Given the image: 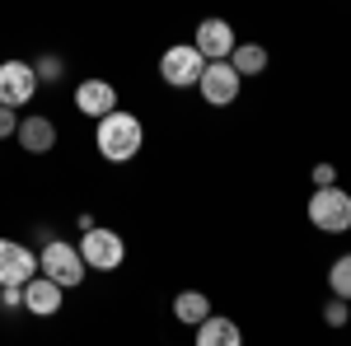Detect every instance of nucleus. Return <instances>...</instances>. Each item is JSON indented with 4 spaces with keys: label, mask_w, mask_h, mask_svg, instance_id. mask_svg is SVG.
I'll return each instance as SVG.
<instances>
[{
    "label": "nucleus",
    "mask_w": 351,
    "mask_h": 346,
    "mask_svg": "<svg viewBox=\"0 0 351 346\" xmlns=\"http://www.w3.org/2000/svg\"><path fill=\"white\" fill-rule=\"evenodd\" d=\"M141 145H145V127H141V117H136V112L112 108V112L99 117V127H94V150H99L108 164L136 160V155H141Z\"/></svg>",
    "instance_id": "1"
},
{
    "label": "nucleus",
    "mask_w": 351,
    "mask_h": 346,
    "mask_svg": "<svg viewBox=\"0 0 351 346\" xmlns=\"http://www.w3.org/2000/svg\"><path fill=\"white\" fill-rule=\"evenodd\" d=\"M304 215L319 234H347L351 230V192L337 183L314 187V197L304 201Z\"/></svg>",
    "instance_id": "2"
},
{
    "label": "nucleus",
    "mask_w": 351,
    "mask_h": 346,
    "mask_svg": "<svg viewBox=\"0 0 351 346\" xmlns=\"http://www.w3.org/2000/svg\"><path fill=\"white\" fill-rule=\"evenodd\" d=\"M38 271H43V276H52L61 291H75L89 267H84L80 248H75L71 239H47V243H43V253H38Z\"/></svg>",
    "instance_id": "3"
},
{
    "label": "nucleus",
    "mask_w": 351,
    "mask_h": 346,
    "mask_svg": "<svg viewBox=\"0 0 351 346\" xmlns=\"http://www.w3.org/2000/svg\"><path fill=\"white\" fill-rule=\"evenodd\" d=\"M75 248H80V258H84L89 271H117V267L127 262V239H122L117 230H99V225H94V230L80 234Z\"/></svg>",
    "instance_id": "4"
},
{
    "label": "nucleus",
    "mask_w": 351,
    "mask_h": 346,
    "mask_svg": "<svg viewBox=\"0 0 351 346\" xmlns=\"http://www.w3.org/2000/svg\"><path fill=\"white\" fill-rule=\"evenodd\" d=\"M206 56L197 52V42H173L169 52H160V80L169 89H197Z\"/></svg>",
    "instance_id": "5"
},
{
    "label": "nucleus",
    "mask_w": 351,
    "mask_h": 346,
    "mask_svg": "<svg viewBox=\"0 0 351 346\" xmlns=\"http://www.w3.org/2000/svg\"><path fill=\"white\" fill-rule=\"evenodd\" d=\"M197 89H202V99H206L211 108H230L234 99H239V89H243V75L230 66V56H225V61H206Z\"/></svg>",
    "instance_id": "6"
},
{
    "label": "nucleus",
    "mask_w": 351,
    "mask_h": 346,
    "mask_svg": "<svg viewBox=\"0 0 351 346\" xmlns=\"http://www.w3.org/2000/svg\"><path fill=\"white\" fill-rule=\"evenodd\" d=\"M38 71H33V61H0V103L10 108H24L38 99Z\"/></svg>",
    "instance_id": "7"
},
{
    "label": "nucleus",
    "mask_w": 351,
    "mask_h": 346,
    "mask_svg": "<svg viewBox=\"0 0 351 346\" xmlns=\"http://www.w3.org/2000/svg\"><path fill=\"white\" fill-rule=\"evenodd\" d=\"M38 276V253L19 239H0V286H24Z\"/></svg>",
    "instance_id": "8"
},
{
    "label": "nucleus",
    "mask_w": 351,
    "mask_h": 346,
    "mask_svg": "<svg viewBox=\"0 0 351 346\" xmlns=\"http://www.w3.org/2000/svg\"><path fill=\"white\" fill-rule=\"evenodd\" d=\"M192 42H197V52L206 56V61H225V56L234 52V42H239V38H234V24H230V19L211 14V19H202V24H197V38H192Z\"/></svg>",
    "instance_id": "9"
},
{
    "label": "nucleus",
    "mask_w": 351,
    "mask_h": 346,
    "mask_svg": "<svg viewBox=\"0 0 351 346\" xmlns=\"http://www.w3.org/2000/svg\"><path fill=\"white\" fill-rule=\"evenodd\" d=\"M61 299H66V291L56 286L52 276H28L24 281V314H33V319H56L61 314Z\"/></svg>",
    "instance_id": "10"
},
{
    "label": "nucleus",
    "mask_w": 351,
    "mask_h": 346,
    "mask_svg": "<svg viewBox=\"0 0 351 346\" xmlns=\"http://www.w3.org/2000/svg\"><path fill=\"white\" fill-rule=\"evenodd\" d=\"M112 108H117V89H112L108 80L89 75V80H80V84H75V112H80V117L99 122L104 112H112Z\"/></svg>",
    "instance_id": "11"
},
{
    "label": "nucleus",
    "mask_w": 351,
    "mask_h": 346,
    "mask_svg": "<svg viewBox=\"0 0 351 346\" xmlns=\"http://www.w3.org/2000/svg\"><path fill=\"white\" fill-rule=\"evenodd\" d=\"M14 140L24 145L28 155H47V150H56V122L47 112H28V117H19Z\"/></svg>",
    "instance_id": "12"
},
{
    "label": "nucleus",
    "mask_w": 351,
    "mask_h": 346,
    "mask_svg": "<svg viewBox=\"0 0 351 346\" xmlns=\"http://www.w3.org/2000/svg\"><path fill=\"white\" fill-rule=\"evenodd\" d=\"M243 332L234 319H225V314H206V319L197 323V346H239Z\"/></svg>",
    "instance_id": "13"
},
{
    "label": "nucleus",
    "mask_w": 351,
    "mask_h": 346,
    "mask_svg": "<svg viewBox=\"0 0 351 346\" xmlns=\"http://www.w3.org/2000/svg\"><path fill=\"white\" fill-rule=\"evenodd\" d=\"M211 314V299L202 291H178L173 295V319L183 323V328H197V323Z\"/></svg>",
    "instance_id": "14"
},
{
    "label": "nucleus",
    "mask_w": 351,
    "mask_h": 346,
    "mask_svg": "<svg viewBox=\"0 0 351 346\" xmlns=\"http://www.w3.org/2000/svg\"><path fill=\"white\" fill-rule=\"evenodd\" d=\"M230 66L239 71L243 80H248V75H263V71H267V47H263V42H234Z\"/></svg>",
    "instance_id": "15"
},
{
    "label": "nucleus",
    "mask_w": 351,
    "mask_h": 346,
    "mask_svg": "<svg viewBox=\"0 0 351 346\" xmlns=\"http://www.w3.org/2000/svg\"><path fill=\"white\" fill-rule=\"evenodd\" d=\"M328 291L351 299V253H337V262L328 267Z\"/></svg>",
    "instance_id": "16"
},
{
    "label": "nucleus",
    "mask_w": 351,
    "mask_h": 346,
    "mask_svg": "<svg viewBox=\"0 0 351 346\" xmlns=\"http://www.w3.org/2000/svg\"><path fill=\"white\" fill-rule=\"evenodd\" d=\"M33 71H38V84H61L66 80V61L56 52H43L38 61H33Z\"/></svg>",
    "instance_id": "17"
},
{
    "label": "nucleus",
    "mask_w": 351,
    "mask_h": 346,
    "mask_svg": "<svg viewBox=\"0 0 351 346\" xmlns=\"http://www.w3.org/2000/svg\"><path fill=\"white\" fill-rule=\"evenodd\" d=\"M347 319H351V299L332 295V299L324 304V323H328V328H347Z\"/></svg>",
    "instance_id": "18"
},
{
    "label": "nucleus",
    "mask_w": 351,
    "mask_h": 346,
    "mask_svg": "<svg viewBox=\"0 0 351 346\" xmlns=\"http://www.w3.org/2000/svg\"><path fill=\"white\" fill-rule=\"evenodd\" d=\"M0 309L5 314H19L24 309V286H0Z\"/></svg>",
    "instance_id": "19"
},
{
    "label": "nucleus",
    "mask_w": 351,
    "mask_h": 346,
    "mask_svg": "<svg viewBox=\"0 0 351 346\" xmlns=\"http://www.w3.org/2000/svg\"><path fill=\"white\" fill-rule=\"evenodd\" d=\"M14 132H19V108L0 103V140H10Z\"/></svg>",
    "instance_id": "20"
},
{
    "label": "nucleus",
    "mask_w": 351,
    "mask_h": 346,
    "mask_svg": "<svg viewBox=\"0 0 351 346\" xmlns=\"http://www.w3.org/2000/svg\"><path fill=\"white\" fill-rule=\"evenodd\" d=\"M337 183V164H314V187Z\"/></svg>",
    "instance_id": "21"
}]
</instances>
